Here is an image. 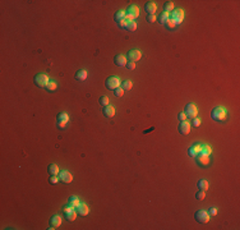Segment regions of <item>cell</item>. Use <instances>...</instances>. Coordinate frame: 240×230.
Here are the masks:
<instances>
[{"mask_svg":"<svg viewBox=\"0 0 240 230\" xmlns=\"http://www.w3.org/2000/svg\"><path fill=\"white\" fill-rule=\"evenodd\" d=\"M211 118L215 122H225L227 118V110L222 106H216L211 111Z\"/></svg>","mask_w":240,"mask_h":230,"instance_id":"obj_1","label":"cell"},{"mask_svg":"<svg viewBox=\"0 0 240 230\" xmlns=\"http://www.w3.org/2000/svg\"><path fill=\"white\" fill-rule=\"evenodd\" d=\"M194 219H195V221L199 223V224H207L209 221L211 216L208 215V212L206 210H198L194 214Z\"/></svg>","mask_w":240,"mask_h":230,"instance_id":"obj_2","label":"cell"},{"mask_svg":"<svg viewBox=\"0 0 240 230\" xmlns=\"http://www.w3.org/2000/svg\"><path fill=\"white\" fill-rule=\"evenodd\" d=\"M33 82H35V84L37 86V87H46V84L50 82L49 79V75L46 74H42V73H38L35 75V78H33Z\"/></svg>","mask_w":240,"mask_h":230,"instance_id":"obj_3","label":"cell"},{"mask_svg":"<svg viewBox=\"0 0 240 230\" xmlns=\"http://www.w3.org/2000/svg\"><path fill=\"white\" fill-rule=\"evenodd\" d=\"M170 19H172L176 23V26L181 25V22L184 21V10L183 9H174L170 14Z\"/></svg>","mask_w":240,"mask_h":230,"instance_id":"obj_4","label":"cell"},{"mask_svg":"<svg viewBox=\"0 0 240 230\" xmlns=\"http://www.w3.org/2000/svg\"><path fill=\"white\" fill-rule=\"evenodd\" d=\"M184 114L186 115V118H197V115H198V109L194 104H188L185 105V109H184Z\"/></svg>","mask_w":240,"mask_h":230,"instance_id":"obj_5","label":"cell"},{"mask_svg":"<svg viewBox=\"0 0 240 230\" xmlns=\"http://www.w3.org/2000/svg\"><path fill=\"white\" fill-rule=\"evenodd\" d=\"M105 86H106L107 90H115L120 87V79L118 78V77H109V78L105 81Z\"/></svg>","mask_w":240,"mask_h":230,"instance_id":"obj_6","label":"cell"},{"mask_svg":"<svg viewBox=\"0 0 240 230\" xmlns=\"http://www.w3.org/2000/svg\"><path fill=\"white\" fill-rule=\"evenodd\" d=\"M69 122V115L66 113H61L56 116V123H57V127L60 129H64L66 127V124Z\"/></svg>","mask_w":240,"mask_h":230,"instance_id":"obj_7","label":"cell"},{"mask_svg":"<svg viewBox=\"0 0 240 230\" xmlns=\"http://www.w3.org/2000/svg\"><path fill=\"white\" fill-rule=\"evenodd\" d=\"M190 128H192V124L185 120V122H180L179 127H177V131H179L181 136H186V134H189Z\"/></svg>","mask_w":240,"mask_h":230,"instance_id":"obj_8","label":"cell"},{"mask_svg":"<svg viewBox=\"0 0 240 230\" xmlns=\"http://www.w3.org/2000/svg\"><path fill=\"white\" fill-rule=\"evenodd\" d=\"M195 162L199 166H202V167L208 166V164H209V156L203 155V153H199V155L195 156Z\"/></svg>","mask_w":240,"mask_h":230,"instance_id":"obj_9","label":"cell"},{"mask_svg":"<svg viewBox=\"0 0 240 230\" xmlns=\"http://www.w3.org/2000/svg\"><path fill=\"white\" fill-rule=\"evenodd\" d=\"M59 178L61 181H64V183H72L73 181V175H72V172H69L68 170H61L59 172Z\"/></svg>","mask_w":240,"mask_h":230,"instance_id":"obj_10","label":"cell"},{"mask_svg":"<svg viewBox=\"0 0 240 230\" xmlns=\"http://www.w3.org/2000/svg\"><path fill=\"white\" fill-rule=\"evenodd\" d=\"M142 58V52L139 50H130L128 52V59L129 61H133V63H136V61H138L139 59Z\"/></svg>","mask_w":240,"mask_h":230,"instance_id":"obj_11","label":"cell"},{"mask_svg":"<svg viewBox=\"0 0 240 230\" xmlns=\"http://www.w3.org/2000/svg\"><path fill=\"white\" fill-rule=\"evenodd\" d=\"M75 210H77V212H78L80 216H87L88 212H89V207L86 203H82V202L77 206Z\"/></svg>","mask_w":240,"mask_h":230,"instance_id":"obj_12","label":"cell"},{"mask_svg":"<svg viewBox=\"0 0 240 230\" xmlns=\"http://www.w3.org/2000/svg\"><path fill=\"white\" fill-rule=\"evenodd\" d=\"M127 58L124 56V55H121V54H118V55H115V58H114V64L116 65V66H124V65H127Z\"/></svg>","mask_w":240,"mask_h":230,"instance_id":"obj_13","label":"cell"},{"mask_svg":"<svg viewBox=\"0 0 240 230\" xmlns=\"http://www.w3.org/2000/svg\"><path fill=\"white\" fill-rule=\"evenodd\" d=\"M125 14H127V16H130V17H133L134 19H136V18H138V16H139V9H138V7H136V5H130V7L127 9Z\"/></svg>","mask_w":240,"mask_h":230,"instance_id":"obj_14","label":"cell"},{"mask_svg":"<svg viewBox=\"0 0 240 230\" xmlns=\"http://www.w3.org/2000/svg\"><path fill=\"white\" fill-rule=\"evenodd\" d=\"M102 114H104L106 118H113L114 115H115V109H114V106H113V105H107V106H104Z\"/></svg>","mask_w":240,"mask_h":230,"instance_id":"obj_15","label":"cell"},{"mask_svg":"<svg viewBox=\"0 0 240 230\" xmlns=\"http://www.w3.org/2000/svg\"><path fill=\"white\" fill-rule=\"evenodd\" d=\"M199 153H200V145L199 143H195L194 146H192L188 150V155L190 157H195L197 155H199Z\"/></svg>","mask_w":240,"mask_h":230,"instance_id":"obj_16","label":"cell"},{"mask_svg":"<svg viewBox=\"0 0 240 230\" xmlns=\"http://www.w3.org/2000/svg\"><path fill=\"white\" fill-rule=\"evenodd\" d=\"M61 221H63V220H61L60 215H54V216L50 219V225L54 228H59L61 225Z\"/></svg>","mask_w":240,"mask_h":230,"instance_id":"obj_17","label":"cell"},{"mask_svg":"<svg viewBox=\"0 0 240 230\" xmlns=\"http://www.w3.org/2000/svg\"><path fill=\"white\" fill-rule=\"evenodd\" d=\"M145 10L148 14H155L156 10H157V7H156V4L153 1H148V3H146V5H145Z\"/></svg>","mask_w":240,"mask_h":230,"instance_id":"obj_18","label":"cell"},{"mask_svg":"<svg viewBox=\"0 0 240 230\" xmlns=\"http://www.w3.org/2000/svg\"><path fill=\"white\" fill-rule=\"evenodd\" d=\"M47 171H49V174L52 176V175H57L59 174V166H57L56 164H51L49 165V167H47Z\"/></svg>","mask_w":240,"mask_h":230,"instance_id":"obj_19","label":"cell"},{"mask_svg":"<svg viewBox=\"0 0 240 230\" xmlns=\"http://www.w3.org/2000/svg\"><path fill=\"white\" fill-rule=\"evenodd\" d=\"M77 215H78L77 210L73 208V210H70L69 212H66V214H65V217H66V220H68V221H74L75 217H77Z\"/></svg>","mask_w":240,"mask_h":230,"instance_id":"obj_20","label":"cell"},{"mask_svg":"<svg viewBox=\"0 0 240 230\" xmlns=\"http://www.w3.org/2000/svg\"><path fill=\"white\" fill-rule=\"evenodd\" d=\"M170 19V13H166V12H164V13H161L160 14V17L157 18V21L161 23V25H165V23L167 22Z\"/></svg>","mask_w":240,"mask_h":230,"instance_id":"obj_21","label":"cell"},{"mask_svg":"<svg viewBox=\"0 0 240 230\" xmlns=\"http://www.w3.org/2000/svg\"><path fill=\"white\" fill-rule=\"evenodd\" d=\"M75 79L77 81H84V79H87V70H84V69L78 70L75 73Z\"/></svg>","mask_w":240,"mask_h":230,"instance_id":"obj_22","label":"cell"},{"mask_svg":"<svg viewBox=\"0 0 240 230\" xmlns=\"http://www.w3.org/2000/svg\"><path fill=\"white\" fill-rule=\"evenodd\" d=\"M79 203H80V201L78 197H75V196H72V197H69V199H68V205L72 206L73 208H75Z\"/></svg>","mask_w":240,"mask_h":230,"instance_id":"obj_23","label":"cell"},{"mask_svg":"<svg viewBox=\"0 0 240 230\" xmlns=\"http://www.w3.org/2000/svg\"><path fill=\"white\" fill-rule=\"evenodd\" d=\"M197 187H198V189H200V190H207L208 189V181L207 180H203V179H200V180H198V183H197Z\"/></svg>","mask_w":240,"mask_h":230,"instance_id":"obj_24","label":"cell"},{"mask_svg":"<svg viewBox=\"0 0 240 230\" xmlns=\"http://www.w3.org/2000/svg\"><path fill=\"white\" fill-rule=\"evenodd\" d=\"M200 153L209 156L211 153H212V148H211L208 145H200Z\"/></svg>","mask_w":240,"mask_h":230,"instance_id":"obj_25","label":"cell"},{"mask_svg":"<svg viewBox=\"0 0 240 230\" xmlns=\"http://www.w3.org/2000/svg\"><path fill=\"white\" fill-rule=\"evenodd\" d=\"M172 10H174V3H172V1H165V4H164V12L171 13Z\"/></svg>","mask_w":240,"mask_h":230,"instance_id":"obj_26","label":"cell"},{"mask_svg":"<svg viewBox=\"0 0 240 230\" xmlns=\"http://www.w3.org/2000/svg\"><path fill=\"white\" fill-rule=\"evenodd\" d=\"M120 86H121V88L124 91H130L132 87H133V82H132V81H124V82L120 84Z\"/></svg>","mask_w":240,"mask_h":230,"instance_id":"obj_27","label":"cell"},{"mask_svg":"<svg viewBox=\"0 0 240 230\" xmlns=\"http://www.w3.org/2000/svg\"><path fill=\"white\" fill-rule=\"evenodd\" d=\"M124 18H125V12H123V10L116 12V13H115V16H114V19H115V21H116L118 23H119L120 21H123Z\"/></svg>","mask_w":240,"mask_h":230,"instance_id":"obj_28","label":"cell"},{"mask_svg":"<svg viewBox=\"0 0 240 230\" xmlns=\"http://www.w3.org/2000/svg\"><path fill=\"white\" fill-rule=\"evenodd\" d=\"M125 30L127 31H130V32H134L137 30V23H136V21H132V22H129L128 25H127V27H125Z\"/></svg>","mask_w":240,"mask_h":230,"instance_id":"obj_29","label":"cell"},{"mask_svg":"<svg viewBox=\"0 0 240 230\" xmlns=\"http://www.w3.org/2000/svg\"><path fill=\"white\" fill-rule=\"evenodd\" d=\"M56 88H57V83L54 82V81H50V82L46 84V87H45V90H47V91H55Z\"/></svg>","mask_w":240,"mask_h":230,"instance_id":"obj_30","label":"cell"},{"mask_svg":"<svg viewBox=\"0 0 240 230\" xmlns=\"http://www.w3.org/2000/svg\"><path fill=\"white\" fill-rule=\"evenodd\" d=\"M166 28H167V30H169V31H171V30H175V27H176V23L174 22V21H172V19H169V21H167L166 23H165V25H164Z\"/></svg>","mask_w":240,"mask_h":230,"instance_id":"obj_31","label":"cell"},{"mask_svg":"<svg viewBox=\"0 0 240 230\" xmlns=\"http://www.w3.org/2000/svg\"><path fill=\"white\" fill-rule=\"evenodd\" d=\"M98 104L104 108V106H107V105H110V101H109V99L106 97V96H102V97H100Z\"/></svg>","mask_w":240,"mask_h":230,"instance_id":"obj_32","label":"cell"},{"mask_svg":"<svg viewBox=\"0 0 240 230\" xmlns=\"http://www.w3.org/2000/svg\"><path fill=\"white\" fill-rule=\"evenodd\" d=\"M146 21H147L148 23H155V22L157 21V18H156V16H155V14H147Z\"/></svg>","mask_w":240,"mask_h":230,"instance_id":"obj_33","label":"cell"},{"mask_svg":"<svg viewBox=\"0 0 240 230\" xmlns=\"http://www.w3.org/2000/svg\"><path fill=\"white\" fill-rule=\"evenodd\" d=\"M204 197H206V193H204V190H198L195 193V198L197 199H199V201H202V199H204Z\"/></svg>","mask_w":240,"mask_h":230,"instance_id":"obj_34","label":"cell"},{"mask_svg":"<svg viewBox=\"0 0 240 230\" xmlns=\"http://www.w3.org/2000/svg\"><path fill=\"white\" fill-rule=\"evenodd\" d=\"M114 95L116 96V97H121V96L124 95V90H123L121 87H118V88H115V90H114Z\"/></svg>","mask_w":240,"mask_h":230,"instance_id":"obj_35","label":"cell"},{"mask_svg":"<svg viewBox=\"0 0 240 230\" xmlns=\"http://www.w3.org/2000/svg\"><path fill=\"white\" fill-rule=\"evenodd\" d=\"M207 212H208V215H209L211 217H212V216H216V215H217V208H216V207H209Z\"/></svg>","mask_w":240,"mask_h":230,"instance_id":"obj_36","label":"cell"},{"mask_svg":"<svg viewBox=\"0 0 240 230\" xmlns=\"http://www.w3.org/2000/svg\"><path fill=\"white\" fill-rule=\"evenodd\" d=\"M192 125H193L194 128H198L200 125V119L198 118H193V120H192Z\"/></svg>","mask_w":240,"mask_h":230,"instance_id":"obj_37","label":"cell"},{"mask_svg":"<svg viewBox=\"0 0 240 230\" xmlns=\"http://www.w3.org/2000/svg\"><path fill=\"white\" fill-rule=\"evenodd\" d=\"M128 23H129V22L127 21L125 18H124L123 21H120V22H119V27H120V28H124V30H125V27H127Z\"/></svg>","mask_w":240,"mask_h":230,"instance_id":"obj_38","label":"cell"},{"mask_svg":"<svg viewBox=\"0 0 240 230\" xmlns=\"http://www.w3.org/2000/svg\"><path fill=\"white\" fill-rule=\"evenodd\" d=\"M59 179H60L59 176H56V175H52L51 178H50V183H51V184H56L57 181H59Z\"/></svg>","mask_w":240,"mask_h":230,"instance_id":"obj_39","label":"cell"},{"mask_svg":"<svg viewBox=\"0 0 240 230\" xmlns=\"http://www.w3.org/2000/svg\"><path fill=\"white\" fill-rule=\"evenodd\" d=\"M125 66H127L129 70H133V69H136V63H133V61H129V63H127Z\"/></svg>","mask_w":240,"mask_h":230,"instance_id":"obj_40","label":"cell"},{"mask_svg":"<svg viewBox=\"0 0 240 230\" xmlns=\"http://www.w3.org/2000/svg\"><path fill=\"white\" fill-rule=\"evenodd\" d=\"M177 119H179L180 122H185V119H186V115H185L184 113H180L179 115H177Z\"/></svg>","mask_w":240,"mask_h":230,"instance_id":"obj_41","label":"cell"}]
</instances>
